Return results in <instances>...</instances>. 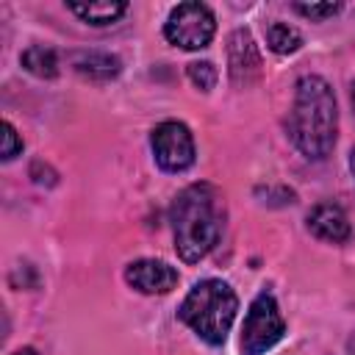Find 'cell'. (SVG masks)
I'll return each instance as SVG.
<instances>
[{"label": "cell", "mask_w": 355, "mask_h": 355, "mask_svg": "<svg viewBox=\"0 0 355 355\" xmlns=\"http://www.w3.org/2000/svg\"><path fill=\"white\" fill-rule=\"evenodd\" d=\"M125 280L141 294H166L178 283V269L155 258H141L125 269Z\"/></svg>", "instance_id": "52a82bcc"}, {"label": "cell", "mask_w": 355, "mask_h": 355, "mask_svg": "<svg viewBox=\"0 0 355 355\" xmlns=\"http://www.w3.org/2000/svg\"><path fill=\"white\" fill-rule=\"evenodd\" d=\"M22 67L36 78H53L58 72V58H55V53L50 47L33 44V47H28L22 53Z\"/></svg>", "instance_id": "7c38bea8"}, {"label": "cell", "mask_w": 355, "mask_h": 355, "mask_svg": "<svg viewBox=\"0 0 355 355\" xmlns=\"http://www.w3.org/2000/svg\"><path fill=\"white\" fill-rule=\"evenodd\" d=\"M186 72H189V80L202 92L214 89V83H216V67L211 61H191Z\"/></svg>", "instance_id": "5bb4252c"}, {"label": "cell", "mask_w": 355, "mask_h": 355, "mask_svg": "<svg viewBox=\"0 0 355 355\" xmlns=\"http://www.w3.org/2000/svg\"><path fill=\"white\" fill-rule=\"evenodd\" d=\"M0 130H3V161H11L17 153H22V139L17 136V130H14V125L11 122H3L0 125Z\"/></svg>", "instance_id": "9a60e30c"}, {"label": "cell", "mask_w": 355, "mask_h": 355, "mask_svg": "<svg viewBox=\"0 0 355 355\" xmlns=\"http://www.w3.org/2000/svg\"><path fill=\"white\" fill-rule=\"evenodd\" d=\"M239 297L225 280H200L180 302L178 316L208 344H222L236 319Z\"/></svg>", "instance_id": "3957f363"}, {"label": "cell", "mask_w": 355, "mask_h": 355, "mask_svg": "<svg viewBox=\"0 0 355 355\" xmlns=\"http://www.w3.org/2000/svg\"><path fill=\"white\" fill-rule=\"evenodd\" d=\"M349 169H352V178H355V147H352V153H349Z\"/></svg>", "instance_id": "ac0fdd59"}, {"label": "cell", "mask_w": 355, "mask_h": 355, "mask_svg": "<svg viewBox=\"0 0 355 355\" xmlns=\"http://www.w3.org/2000/svg\"><path fill=\"white\" fill-rule=\"evenodd\" d=\"M266 44H269L275 53L288 55V53H297V50H300L302 36H300L297 28H291V25H286V22H272V25L266 28Z\"/></svg>", "instance_id": "4fadbf2b"}, {"label": "cell", "mask_w": 355, "mask_h": 355, "mask_svg": "<svg viewBox=\"0 0 355 355\" xmlns=\"http://www.w3.org/2000/svg\"><path fill=\"white\" fill-rule=\"evenodd\" d=\"M336 130L338 111L330 83L319 75L300 78L288 114V136L297 150L308 158H324L336 144Z\"/></svg>", "instance_id": "7a4b0ae2"}, {"label": "cell", "mask_w": 355, "mask_h": 355, "mask_svg": "<svg viewBox=\"0 0 355 355\" xmlns=\"http://www.w3.org/2000/svg\"><path fill=\"white\" fill-rule=\"evenodd\" d=\"M172 233H175V252L183 263L202 261L222 236V197L219 189L211 183H191L186 186L169 211Z\"/></svg>", "instance_id": "6da1fadb"}, {"label": "cell", "mask_w": 355, "mask_h": 355, "mask_svg": "<svg viewBox=\"0 0 355 355\" xmlns=\"http://www.w3.org/2000/svg\"><path fill=\"white\" fill-rule=\"evenodd\" d=\"M216 19L205 3H180L169 11L164 36L183 50H202L214 39Z\"/></svg>", "instance_id": "5b68a950"}, {"label": "cell", "mask_w": 355, "mask_h": 355, "mask_svg": "<svg viewBox=\"0 0 355 355\" xmlns=\"http://www.w3.org/2000/svg\"><path fill=\"white\" fill-rule=\"evenodd\" d=\"M227 58H230V75H233L236 83H250L252 78H258L261 58H258V50H255L252 36L247 31H236L230 36Z\"/></svg>", "instance_id": "9c48e42d"}, {"label": "cell", "mask_w": 355, "mask_h": 355, "mask_svg": "<svg viewBox=\"0 0 355 355\" xmlns=\"http://www.w3.org/2000/svg\"><path fill=\"white\" fill-rule=\"evenodd\" d=\"M283 333H286V322L280 316L275 297L269 291H261L244 316V327H241L244 355H263L283 338Z\"/></svg>", "instance_id": "277c9868"}, {"label": "cell", "mask_w": 355, "mask_h": 355, "mask_svg": "<svg viewBox=\"0 0 355 355\" xmlns=\"http://www.w3.org/2000/svg\"><path fill=\"white\" fill-rule=\"evenodd\" d=\"M69 11H75L89 25H111L114 19H119L128 11V6L125 3H89V6L69 3Z\"/></svg>", "instance_id": "8fae6325"}, {"label": "cell", "mask_w": 355, "mask_h": 355, "mask_svg": "<svg viewBox=\"0 0 355 355\" xmlns=\"http://www.w3.org/2000/svg\"><path fill=\"white\" fill-rule=\"evenodd\" d=\"M352 105H355V83H352Z\"/></svg>", "instance_id": "d6986e66"}, {"label": "cell", "mask_w": 355, "mask_h": 355, "mask_svg": "<svg viewBox=\"0 0 355 355\" xmlns=\"http://www.w3.org/2000/svg\"><path fill=\"white\" fill-rule=\"evenodd\" d=\"M150 147L158 166L166 172H183L194 164V136L183 122H161L150 136Z\"/></svg>", "instance_id": "8992f818"}, {"label": "cell", "mask_w": 355, "mask_h": 355, "mask_svg": "<svg viewBox=\"0 0 355 355\" xmlns=\"http://www.w3.org/2000/svg\"><path fill=\"white\" fill-rule=\"evenodd\" d=\"M308 227H311L313 236H319L324 241H333V244H341V241L349 239V219L341 211V205H336V202L313 205L311 214H308Z\"/></svg>", "instance_id": "ba28073f"}, {"label": "cell", "mask_w": 355, "mask_h": 355, "mask_svg": "<svg viewBox=\"0 0 355 355\" xmlns=\"http://www.w3.org/2000/svg\"><path fill=\"white\" fill-rule=\"evenodd\" d=\"M300 14H305V17H311V19H324V17H333V14H338L341 11V6L338 3H297L294 6Z\"/></svg>", "instance_id": "2e32d148"}, {"label": "cell", "mask_w": 355, "mask_h": 355, "mask_svg": "<svg viewBox=\"0 0 355 355\" xmlns=\"http://www.w3.org/2000/svg\"><path fill=\"white\" fill-rule=\"evenodd\" d=\"M11 355H39L33 347H22V349H17V352H11Z\"/></svg>", "instance_id": "e0dca14e"}, {"label": "cell", "mask_w": 355, "mask_h": 355, "mask_svg": "<svg viewBox=\"0 0 355 355\" xmlns=\"http://www.w3.org/2000/svg\"><path fill=\"white\" fill-rule=\"evenodd\" d=\"M75 69L92 80H111L119 75V58L111 53H78Z\"/></svg>", "instance_id": "30bf717a"}]
</instances>
